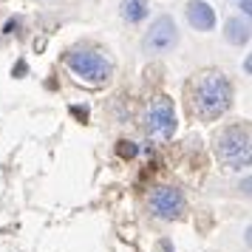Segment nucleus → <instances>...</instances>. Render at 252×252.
I'll list each match as a JSON object with an SVG mask.
<instances>
[{"instance_id":"obj_1","label":"nucleus","mask_w":252,"mask_h":252,"mask_svg":"<svg viewBox=\"0 0 252 252\" xmlns=\"http://www.w3.org/2000/svg\"><path fill=\"white\" fill-rule=\"evenodd\" d=\"M232 105V82L221 71H204L190 85V108L204 122L224 116Z\"/></svg>"},{"instance_id":"obj_2","label":"nucleus","mask_w":252,"mask_h":252,"mask_svg":"<svg viewBox=\"0 0 252 252\" xmlns=\"http://www.w3.org/2000/svg\"><path fill=\"white\" fill-rule=\"evenodd\" d=\"M216 156L229 170H244L250 167L252 145H250V127L247 125H227L216 136Z\"/></svg>"},{"instance_id":"obj_3","label":"nucleus","mask_w":252,"mask_h":252,"mask_svg":"<svg viewBox=\"0 0 252 252\" xmlns=\"http://www.w3.org/2000/svg\"><path fill=\"white\" fill-rule=\"evenodd\" d=\"M65 68L77 77V80L88 82V85H102V82L111 80V74H114V65H111V60L105 57L102 51H96V48H74L68 51L65 57Z\"/></svg>"},{"instance_id":"obj_4","label":"nucleus","mask_w":252,"mask_h":252,"mask_svg":"<svg viewBox=\"0 0 252 252\" xmlns=\"http://www.w3.org/2000/svg\"><path fill=\"white\" fill-rule=\"evenodd\" d=\"M145 133L153 139H170L176 133V108L170 96H156L150 99L145 111Z\"/></svg>"},{"instance_id":"obj_5","label":"nucleus","mask_w":252,"mask_h":252,"mask_svg":"<svg viewBox=\"0 0 252 252\" xmlns=\"http://www.w3.org/2000/svg\"><path fill=\"white\" fill-rule=\"evenodd\" d=\"M176 43H179V29H176V23H173V17H167V14L156 17V20L150 23L148 34L142 37V46H145V51H156V54H161V51H170Z\"/></svg>"},{"instance_id":"obj_6","label":"nucleus","mask_w":252,"mask_h":252,"mask_svg":"<svg viewBox=\"0 0 252 252\" xmlns=\"http://www.w3.org/2000/svg\"><path fill=\"white\" fill-rule=\"evenodd\" d=\"M184 207H187L184 193L176 190V187H156V190L150 193V210L159 218H164V221L179 218L184 213Z\"/></svg>"},{"instance_id":"obj_7","label":"nucleus","mask_w":252,"mask_h":252,"mask_svg":"<svg viewBox=\"0 0 252 252\" xmlns=\"http://www.w3.org/2000/svg\"><path fill=\"white\" fill-rule=\"evenodd\" d=\"M187 23L193 26L195 32H213L216 29V12L204 0H190L187 3Z\"/></svg>"},{"instance_id":"obj_8","label":"nucleus","mask_w":252,"mask_h":252,"mask_svg":"<svg viewBox=\"0 0 252 252\" xmlns=\"http://www.w3.org/2000/svg\"><path fill=\"white\" fill-rule=\"evenodd\" d=\"M224 37L232 46H247L250 43V20L247 17H229L224 26Z\"/></svg>"},{"instance_id":"obj_9","label":"nucleus","mask_w":252,"mask_h":252,"mask_svg":"<svg viewBox=\"0 0 252 252\" xmlns=\"http://www.w3.org/2000/svg\"><path fill=\"white\" fill-rule=\"evenodd\" d=\"M119 14L127 23H142L148 17V0H122L119 3Z\"/></svg>"},{"instance_id":"obj_10","label":"nucleus","mask_w":252,"mask_h":252,"mask_svg":"<svg viewBox=\"0 0 252 252\" xmlns=\"http://www.w3.org/2000/svg\"><path fill=\"white\" fill-rule=\"evenodd\" d=\"M119 156H125V159L136 156V145L133 142H119Z\"/></svg>"}]
</instances>
